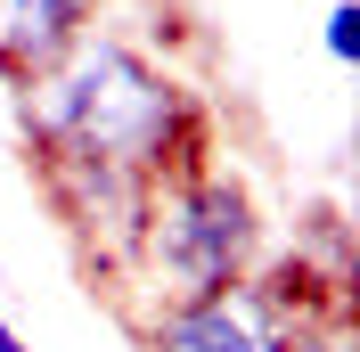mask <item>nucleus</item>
Returning a JSON list of instances; mask_svg holds the SVG:
<instances>
[{
  "instance_id": "obj_1",
  "label": "nucleus",
  "mask_w": 360,
  "mask_h": 352,
  "mask_svg": "<svg viewBox=\"0 0 360 352\" xmlns=\"http://www.w3.org/2000/svg\"><path fill=\"white\" fill-rule=\"evenodd\" d=\"M8 115L25 156H90L139 189L213 156V107L197 99V82L115 17H98L41 74H25L8 90Z\"/></svg>"
},
{
  "instance_id": "obj_2",
  "label": "nucleus",
  "mask_w": 360,
  "mask_h": 352,
  "mask_svg": "<svg viewBox=\"0 0 360 352\" xmlns=\"http://www.w3.org/2000/svg\"><path fill=\"white\" fill-rule=\"evenodd\" d=\"M262 254H270V213L254 197V180L229 156H197V164H180L148 189L139 230H131V263L115 279V303H123V320L188 303V295L246 279Z\"/></svg>"
},
{
  "instance_id": "obj_3",
  "label": "nucleus",
  "mask_w": 360,
  "mask_h": 352,
  "mask_svg": "<svg viewBox=\"0 0 360 352\" xmlns=\"http://www.w3.org/2000/svg\"><path fill=\"white\" fill-rule=\"evenodd\" d=\"M344 303L352 295L319 287L287 246H270L246 279L213 287V295H188V303H164V311H139L131 344L139 352H287L303 320H328Z\"/></svg>"
},
{
  "instance_id": "obj_4",
  "label": "nucleus",
  "mask_w": 360,
  "mask_h": 352,
  "mask_svg": "<svg viewBox=\"0 0 360 352\" xmlns=\"http://www.w3.org/2000/svg\"><path fill=\"white\" fill-rule=\"evenodd\" d=\"M25 172H33V189H41V205L58 213V230L74 238V254L90 263V279H123V263H131V230H139V205H148V189L123 172H107V164H90V156H25Z\"/></svg>"
},
{
  "instance_id": "obj_5",
  "label": "nucleus",
  "mask_w": 360,
  "mask_h": 352,
  "mask_svg": "<svg viewBox=\"0 0 360 352\" xmlns=\"http://www.w3.org/2000/svg\"><path fill=\"white\" fill-rule=\"evenodd\" d=\"M98 17H107V0H0V82L17 90L25 74H41Z\"/></svg>"
},
{
  "instance_id": "obj_6",
  "label": "nucleus",
  "mask_w": 360,
  "mask_h": 352,
  "mask_svg": "<svg viewBox=\"0 0 360 352\" xmlns=\"http://www.w3.org/2000/svg\"><path fill=\"white\" fill-rule=\"evenodd\" d=\"M319 49H328V66H344V74L360 66V0H328V25H319Z\"/></svg>"
},
{
  "instance_id": "obj_7",
  "label": "nucleus",
  "mask_w": 360,
  "mask_h": 352,
  "mask_svg": "<svg viewBox=\"0 0 360 352\" xmlns=\"http://www.w3.org/2000/svg\"><path fill=\"white\" fill-rule=\"evenodd\" d=\"M287 352H352V311H328V320H303Z\"/></svg>"
},
{
  "instance_id": "obj_8",
  "label": "nucleus",
  "mask_w": 360,
  "mask_h": 352,
  "mask_svg": "<svg viewBox=\"0 0 360 352\" xmlns=\"http://www.w3.org/2000/svg\"><path fill=\"white\" fill-rule=\"evenodd\" d=\"M0 352H33V344H25V328L8 320V311H0Z\"/></svg>"
}]
</instances>
